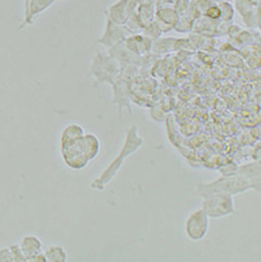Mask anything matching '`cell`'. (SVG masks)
<instances>
[{
    "label": "cell",
    "mask_w": 261,
    "mask_h": 262,
    "mask_svg": "<svg viewBox=\"0 0 261 262\" xmlns=\"http://www.w3.org/2000/svg\"><path fill=\"white\" fill-rule=\"evenodd\" d=\"M142 33L144 36L149 37L150 40H157V38H159L162 36V30L158 27V25H157L155 21H152L151 24H149L147 26H145L144 28H143Z\"/></svg>",
    "instance_id": "obj_17"
},
{
    "label": "cell",
    "mask_w": 261,
    "mask_h": 262,
    "mask_svg": "<svg viewBox=\"0 0 261 262\" xmlns=\"http://www.w3.org/2000/svg\"><path fill=\"white\" fill-rule=\"evenodd\" d=\"M190 6V0H178V2L174 4V11L178 13V15H184L186 12L188 11Z\"/></svg>",
    "instance_id": "obj_20"
},
{
    "label": "cell",
    "mask_w": 261,
    "mask_h": 262,
    "mask_svg": "<svg viewBox=\"0 0 261 262\" xmlns=\"http://www.w3.org/2000/svg\"><path fill=\"white\" fill-rule=\"evenodd\" d=\"M193 24L194 21L189 19L187 15H179L178 17V21L176 26H174V29L177 30V32L179 33H187V32H190L191 29H193Z\"/></svg>",
    "instance_id": "obj_16"
},
{
    "label": "cell",
    "mask_w": 261,
    "mask_h": 262,
    "mask_svg": "<svg viewBox=\"0 0 261 262\" xmlns=\"http://www.w3.org/2000/svg\"><path fill=\"white\" fill-rule=\"evenodd\" d=\"M11 250V254H12V259L14 262H27V259L24 254L23 250H21L20 246L17 244H14L10 247Z\"/></svg>",
    "instance_id": "obj_19"
},
{
    "label": "cell",
    "mask_w": 261,
    "mask_h": 262,
    "mask_svg": "<svg viewBox=\"0 0 261 262\" xmlns=\"http://www.w3.org/2000/svg\"><path fill=\"white\" fill-rule=\"evenodd\" d=\"M202 210L208 217L220 218L234 212V204L232 195L229 194H214L203 199Z\"/></svg>",
    "instance_id": "obj_3"
},
{
    "label": "cell",
    "mask_w": 261,
    "mask_h": 262,
    "mask_svg": "<svg viewBox=\"0 0 261 262\" xmlns=\"http://www.w3.org/2000/svg\"><path fill=\"white\" fill-rule=\"evenodd\" d=\"M143 144H144V139L138 135L137 126L134 125L132 129H129L127 131V136H125V141L123 146H122L121 154L117 156V158L113 161L110 166H108L106 171H104L92 185H91L92 188L102 190L104 187L108 185V182H111L113 179L115 178L117 172H119V169L121 168L122 164H123V161L127 159V157L133 155L134 152H136Z\"/></svg>",
    "instance_id": "obj_1"
},
{
    "label": "cell",
    "mask_w": 261,
    "mask_h": 262,
    "mask_svg": "<svg viewBox=\"0 0 261 262\" xmlns=\"http://www.w3.org/2000/svg\"><path fill=\"white\" fill-rule=\"evenodd\" d=\"M19 246L21 250H23L27 261L30 257H33L34 255H36L38 253L42 252V243L36 235H25V237L21 239Z\"/></svg>",
    "instance_id": "obj_12"
},
{
    "label": "cell",
    "mask_w": 261,
    "mask_h": 262,
    "mask_svg": "<svg viewBox=\"0 0 261 262\" xmlns=\"http://www.w3.org/2000/svg\"><path fill=\"white\" fill-rule=\"evenodd\" d=\"M45 255L48 262H67L68 254L62 246L52 245L45 251Z\"/></svg>",
    "instance_id": "obj_15"
},
{
    "label": "cell",
    "mask_w": 261,
    "mask_h": 262,
    "mask_svg": "<svg viewBox=\"0 0 261 262\" xmlns=\"http://www.w3.org/2000/svg\"><path fill=\"white\" fill-rule=\"evenodd\" d=\"M0 262H13L10 247H4L0 250Z\"/></svg>",
    "instance_id": "obj_22"
},
{
    "label": "cell",
    "mask_w": 261,
    "mask_h": 262,
    "mask_svg": "<svg viewBox=\"0 0 261 262\" xmlns=\"http://www.w3.org/2000/svg\"><path fill=\"white\" fill-rule=\"evenodd\" d=\"M129 35L130 34L124 28V26L117 25L114 21H112L107 17L106 30H104L103 36L100 38L98 43L107 48H113L114 46L119 45L120 42L124 41L125 37H128Z\"/></svg>",
    "instance_id": "obj_6"
},
{
    "label": "cell",
    "mask_w": 261,
    "mask_h": 262,
    "mask_svg": "<svg viewBox=\"0 0 261 262\" xmlns=\"http://www.w3.org/2000/svg\"><path fill=\"white\" fill-rule=\"evenodd\" d=\"M194 2H197V0H194Z\"/></svg>",
    "instance_id": "obj_25"
},
{
    "label": "cell",
    "mask_w": 261,
    "mask_h": 262,
    "mask_svg": "<svg viewBox=\"0 0 261 262\" xmlns=\"http://www.w3.org/2000/svg\"><path fill=\"white\" fill-rule=\"evenodd\" d=\"M178 17H179V15L174 11L173 7H162L156 8L154 21L158 25L162 33H168L174 29Z\"/></svg>",
    "instance_id": "obj_7"
},
{
    "label": "cell",
    "mask_w": 261,
    "mask_h": 262,
    "mask_svg": "<svg viewBox=\"0 0 261 262\" xmlns=\"http://www.w3.org/2000/svg\"><path fill=\"white\" fill-rule=\"evenodd\" d=\"M237 174L242 176L250 183L251 188L260 191V160L238 167Z\"/></svg>",
    "instance_id": "obj_10"
},
{
    "label": "cell",
    "mask_w": 261,
    "mask_h": 262,
    "mask_svg": "<svg viewBox=\"0 0 261 262\" xmlns=\"http://www.w3.org/2000/svg\"><path fill=\"white\" fill-rule=\"evenodd\" d=\"M220 10H221V19L223 21H230L232 20L233 17V8L230 5L229 3L226 2H222L220 5Z\"/></svg>",
    "instance_id": "obj_18"
},
{
    "label": "cell",
    "mask_w": 261,
    "mask_h": 262,
    "mask_svg": "<svg viewBox=\"0 0 261 262\" xmlns=\"http://www.w3.org/2000/svg\"><path fill=\"white\" fill-rule=\"evenodd\" d=\"M178 0H157L156 8H162V7H173Z\"/></svg>",
    "instance_id": "obj_23"
},
{
    "label": "cell",
    "mask_w": 261,
    "mask_h": 262,
    "mask_svg": "<svg viewBox=\"0 0 261 262\" xmlns=\"http://www.w3.org/2000/svg\"><path fill=\"white\" fill-rule=\"evenodd\" d=\"M84 129L78 124H70L64 129L62 133V137H60V146L65 145V144L72 143L76 139L84 136Z\"/></svg>",
    "instance_id": "obj_14"
},
{
    "label": "cell",
    "mask_w": 261,
    "mask_h": 262,
    "mask_svg": "<svg viewBox=\"0 0 261 262\" xmlns=\"http://www.w3.org/2000/svg\"><path fill=\"white\" fill-rule=\"evenodd\" d=\"M204 16L209 17L211 20H220L221 19V10L217 5H210L206 11H204Z\"/></svg>",
    "instance_id": "obj_21"
},
{
    "label": "cell",
    "mask_w": 261,
    "mask_h": 262,
    "mask_svg": "<svg viewBox=\"0 0 261 262\" xmlns=\"http://www.w3.org/2000/svg\"><path fill=\"white\" fill-rule=\"evenodd\" d=\"M128 2L129 0H119L108 10V19L114 21L117 25L123 26L128 19Z\"/></svg>",
    "instance_id": "obj_13"
},
{
    "label": "cell",
    "mask_w": 261,
    "mask_h": 262,
    "mask_svg": "<svg viewBox=\"0 0 261 262\" xmlns=\"http://www.w3.org/2000/svg\"><path fill=\"white\" fill-rule=\"evenodd\" d=\"M62 147V156L70 168L72 169H82L86 167V165L89 164V159L82 152L80 144H79V138L73 141L72 143L65 144V145L60 146Z\"/></svg>",
    "instance_id": "obj_5"
},
{
    "label": "cell",
    "mask_w": 261,
    "mask_h": 262,
    "mask_svg": "<svg viewBox=\"0 0 261 262\" xmlns=\"http://www.w3.org/2000/svg\"><path fill=\"white\" fill-rule=\"evenodd\" d=\"M79 144L84 155L89 160H93L97 158L100 151V142L98 137L92 134H87L79 138Z\"/></svg>",
    "instance_id": "obj_11"
},
{
    "label": "cell",
    "mask_w": 261,
    "mask_h": 262,
    "mask_svg": "<svg viewBox=\"0 0 261 262\" xmlns=\"http://www.w3.org/2000/svg\"><path fill=\"white\" fill-rule=\"evenodd\" d=\"M209 217L202 209L191 213L186 222V234L193 242H200L208 233Z\"/></svg>",
    "instance_id": "obj_4"
},
{
    "label": "cell",
    "mask_w": 261,
    "mask_h": 262,
    "mask_svg": "<svg viewBox=\"0 0 261 262\" xmlns=\"http://www.w3.org/2000/svg\"><path fill=\"white\" fill-rule=\"evenodd\" d=\"M56 0H26L25 25L33 24V20L41 13L48 10Z\"/></svg>",
    "instance_id": "obj_9"
},
{
    "label": "cell",
    "mask_w": 261,
    "mask_h": 262,
    "mask_svg": "<svg viewBox=\"0 0 261 262\" xmlns=\"http://www.w3.org/2000/svg\"><path fill=\"white\" fill-rule=\"evenodd\" d=\"M250 188V183L236 173L231 176H224L209 183H200L197 187V193L199 196L206 199L214 194L237 195L249 190Z\"/></svg>",
    "instance_id": "obj_2"
},
{
    "label": "cell",
    "mask_w": 261,
    "mask_h": 262,
    "mask_svg": "<svg viewBox=\"0 0 261 262\" xmlns=\"http://www.w3.org/2000/svg\"><path fill=\"white\" fill-rule=\"evenodd\" d=\"M124 45H125V48H127L132 54L139 57V56L146 55L147 52L151 50L152 40H150L149 37L144 36V35L134 34L133 36L125 37Z\"/></svg>",
    "instance_id": "obj_8"
},
{
    "label": "cell",
    "mask_w": 261,
    "mask_h": 262,
    "mask_svg": "<svg viewBox=\"0 0 261 262\" xmlns=\"http://www.w3.org/2000/svg\"><path fill=\"white\" fill-rule=\"evenodd\" d=\"M28 262H47L45 253L41 252V253H38V254L34 255L33 257H30V259L28 260Z\"/></svg>",
    "instance_id": "obj_24"
}]
</instances>
